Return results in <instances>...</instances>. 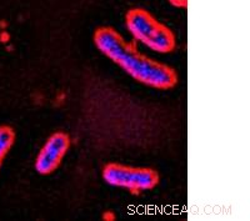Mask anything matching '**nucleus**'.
Segmentation results:
<instances>
[{
    "mask_svg": "<svg viewBox=\"0 0 250 221\" xmlns=\"http://www.w3.org/2000/svg\"><path fill=\"white\" fill-rule=\"evenodd\" d=\"M93 41L102 54L140 84L159 90H168L176 85L178 74L173 68L140 53L115 29L110 26L97 29Z\"/></svg>",
    "mask_w": 250,
    "mask_h": 221,
    "instance_id": "obj_1",
    "label": "nucleus"
},
{
    "mask_svg": "<svg viewBox=\"0 0 250 221\" xmlns=\"http://www.w3.org/2000/svg\"><path fill=\"white\" fill-rule=\"evenodd\" d=\"M125 26L129 34L150 50L168 54L175 49L173 31L143 9H133L125 17Z\"/></svg>",
    "mask_w": 250,
    "mask_h": 221,
    "instance_id": "obj_2",
    "label": "nucleus"
},
{
    "mask_svg": "<svg viewBox=\"0 0 250 221\" xmlns=\"http://www.w3.org/2000/svg\"><path fill=\"white\" fill-rule=\"evenodd\" d=\"M104 181L114 187H120L130 193L153 190L159 184V174L150 167H134L128 165L110 162L103 167Z\"/></svg>",
    "mask_w": 250,
    "mask_h": 221,
    "instance_id": "obj_3",
    "label": "nucleus"
},
{
    "mask_svg": "<svg viewBox=\"0 0 250 221\" xmlns=\"http://www.w3.org/2000/svg\"><path fill=\"white\" fill-rule=\"evenodd\" d=\"M70 147V138L68 134L57 131L51 134L35 158L34 167L40 175L54 173L62 164L64 156Z\"/></svg>",
    "mask_w": 250,
    "mask_h": 221,
    "instance_id": "obj_4",
    "label": "nucleus"
},
{
    "mask_svg": "<svg viewBox=\"0 0 250 221\" xmlns=\"http://www.w3.org/2000/svg\"><path fill=\"white\" fill-rule=\"evenodd\" d=\"M15 141V133L10 126H0V160L3 161Z\"/></svg>",
    "mask_w": 250,
    "mask_h": 221,
    "instance_id": "obj_5",
    "label": "nucleus"
},
{
    "mask_svg": "<svg viewBox=\"0 0 250 221\" xmlns=\"http://www.w3.org/2000/svg\"><path fill=\"white\" fill-rule=\"evenodd\" d=\"M171 3L176 6H185L187 5V0H170Z\"/></svg>",
    "mask_w": 250,
    "mask_h": 221,
    "instance_id": "obj_6",
    "label": "nucleus"
},
{
    "mask_svg": "<svg viewBox=\"0 0 250 221\" xmlns=\"http://www.w3.org/2000/svg\"><path fill=\"white\" fill-rule=\"evenodd\" d=\"M0 165H1V160H0Z\"/></svg>",
    "mask_w": 250,
    "mask_h": 221,
    "instance_id": "obj_7",
    "label": "nucleus"
}]
</instances>
